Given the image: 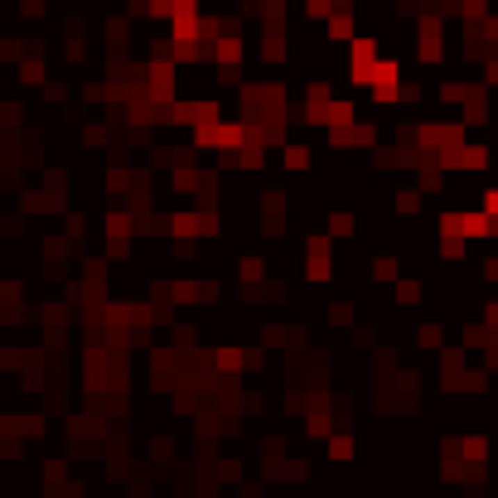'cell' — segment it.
I'll list each match as a JSON object with an SVG mask.
<instances>
[{
	"mask_svg": "<svg viewBox=\"0 0 498 498\" xmlns=\"http://www.w3.org/2000/svg\"><path fill=\"white\" fill-rule=\"evenodd\" d=\"M281 165H286V170H305V165H310V150H305V145H286Z\"/></svg>",
	"mask_w": 498,
	"mask_h": 498,
	"instance_id": "277c9868",
	"label": "cell"
},
{
	"mask_svg": "<svg viewBox=\"0 0 498 498\" xmlns=\"http://www.w3.org/2000/svg\"><path fill=\"white\" fill-rule=\"evenodd\" d=\"M329 232H334V237H348V232H353V213H334V218H329Z\"/></svg>",
	"mask_w": 498,
	"mask_h": 498,
	"instance_id": "9c48e42d",
	"label": "cell"
},
{
	"mask_svg": "<svg viewBox=\"0 0 498 498\" xmlns=\"http://www.w3.org/2000/svg\"><path fill=\"white\" fill-rule=\"evenodd\" d=\"M24 15H44V0H24Z\"/></svg>",
	"mask_w": 498,
	"mask_h": 498,
	"instance_id": "9a60e30c",
	"label": "cell"
},
{
	"mask_svg": "<svg viewBox=\"0 0 498 498\" xmlns=\"http://www.w3.org/2000/svg\"><path fill=\"white\" fill-rule=\"evenodd\" d=\"M136 237V218L131 213H106V257H126Z\"/></svg>",
	"mask_w": 498,
	"mask_h": 498,
	"instance_id": "6da1fadb",
	"label": "cell"
},
{
	"mask_svg": "<svg viewBox=\"0 0 498 498\" xmlns=\"http://www.w3.org/2000/svg\"><path fill=\"white\" fill-rule=\"evenodd\" d=\"M397 300H401V305H416V300H421V286H416V281H401V286H397Z\"/></svg>",
	"mask_w": 498,
	"mask_h": 498,
	"instance_id": "7c38bea8",
	"label": "cell"
},
{
	"mask_svg": "<svg viewBox=\"0 0 498 498\" xmlns=\"http://www.w3.org/2000/svg\"><path fill=\"white\" fill-rule=\"evenodd\" d=\"M19 78H24L29 88H44V83H39V78H44V63H39V58H24V68H19Z\"/></svg>",
	"mask_w": 498,
	"mask_h": 498,
	"instance_id": "8992f818",
	"label": "cell"
},
{
	"mask_svg": "<svg viewBox=\"0 0 498 498\" xmlns=\"http://www.w3.org/2000/svg\"><path fill=\"white\" fill-rule=\"evenodd\" d=\"M237 368H247V353L242 348H218V373H237Z\"/></svg>",
	"mask_w": 498,
	"mask_h": 498,
	"instance_id": "3957f363",
	"label": "cell"
},
{
	"mask_svg": "<svg viewBox=\"0 0 498 498\" xmlns=\"http://www.w3.org/2000/svg\"><path fill=\"white\" fill-rule=\"evenodd\" d=\"M334 10H339V0H305V15L310 19H329Z\"/></svg>",
	"mask_w": 498,
	"mask_h": 498,
	"instance_id": "5b68a950",
	"label": "cell"
},
{
	"mask_svg": "<svg viewBox=\"0 0 498 498\" xmlns=\"http://www.w3.org/2000/svg\"><path fill=\"white\" fill-rule=\"evenodd\" d=\"M421 344H426V348H435V344H440V329H435V324H426V329H421Z\"/></svg>",
	"mask_w": 498,
	"mask_h": 498,
	"instance_id": "5bb4252c",
	"label": "cell"
},
{
	"mask_svg": "<svg viewBox=\"0 0 498 498\" xmlns=\"http://www.w3.org/2000/svg\"><path fill=\"white\" fill-rule=\"evenodd\" d=\"M305 276L329 281V237L324 232H310V242H305Z\"/></svg>",
	"mask_w": 498,
	"mask_h": 498,
	"instance_id": "7a4b0ae2",
	"label": "cell"
},
{
	"mask_svg": "<svg viewBox=\"0 0 498 498\" xmlns=\"http://www.w3.org/2000/svg\"><path fill=\"white\" fill-rule=\"evenodd\" d=\"M373 276H378V281H397V262L378 257V262H373Z\"/></svg>",
	"mask_w": 498,
	"mask_h": 498,
	"instance_id": "30bf717a",
	"label": "cell"
},
{
	"mask_svg": "<svg viewBox=\"0 0 498 498\" xmlns=\"http://www.w3.org/2000/svg\"><path fill=\"white\" fill-rule=\"evenodd\" d=\"M310 435H329V416L324 411H310Z\"/></svg>",
	"mask_w": 498,
	"mask_h": 498,
	"instance_id": "4fadbf2b",
	"label": "cell"
},
{
	"mask_svg": "<svg viewBox=\"0 0 498 498\" xmlns=\"http://www.w3.org/2000/svg\"><path fill=\"white\" fill-rule=\"evenodd\" d=\"M262 276H266V262H262V257H247V262H242V281H252V286H257Z\"/></svg>",
	"mask_w": 498,
	"mask_h": 498,
	"instance_id": "52a82bcc",
	"label": "cell"
},
{
	"mask_svg": "<svg viewBox=\"0 0 498 498\" xmlns=\"http://www.w3.org/2000/svg\"><path fill=\"white\" fill-rule=\"evenodd\" d=\"M397 208H401V213H416V208H421V194H416V189H401V194H397Z\"/></svg>",
	"mask_w": 498,
	"mask_h": 498,
	"instance_id": "8fae6325",
	"label": "cell"
},
{
	"mask_svg": "<svg viewBox=\"0 0 498 498\" xmlns=\"http://www.w3.org/2000/svg\"><path fill=\"white\" fill-rule=\"evenodd\" d=\"M329 450H334L339 460H344V455H353V435H348V431H334V435H329Z\"/></svg>",
	"mask_w": 498,
	"mask_h": 498,
	"instance_id": "ba28073f",
	"label": "cell"
}]
</instances>
